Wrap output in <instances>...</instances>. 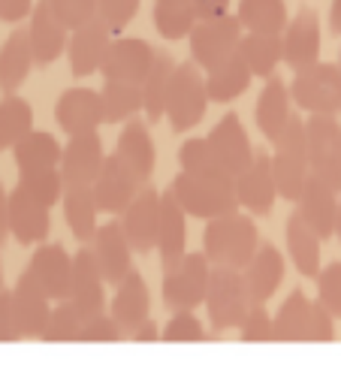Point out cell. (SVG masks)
I'll use <instances>...</instances> for the list:
<instances>
[{"label":"cell","mask_w":341,"mask_h":365,"mask_svg":"<svg viewBox=\"0 0 341 365\" xmlns=\"http://www.w3.org/2000/svg\"><path fill=\"white\" fill-rule=\"evenodd\" d=\"M212 263L203 251H190L178 266L163 272V305L178 314V311H196L205 305V293H208V281H212Z\"/></svg>","instance_id":"cell-5"},{"label":"cell","mask_w":341,"mask_h":365,"mask_svg":"<svg viewBox=\"0 0 341 365\" xmlns=\"http://www.w3.org/2000/svg\"><path fill=\"white\" fill-rule=\"evenodd\" d=\"M281 46H284V63L293 73L314 67L320 58V16H317V9H311V6L299 9L281 34Z\"/></svg>","instance_id":"cell-14"},{"label":"cell","mask_w":341,"mask_h":365,"mask_svg":"<svg viewBox=\"0 0 341 365\" xmlns=\"http://www.w3.org/2000/svg\"><path fill=\"white\" fill-rule=\"evenodd\" d=\"M235 200H239V208L251 215H269L275 208V200L281 197L272 175V154L257 151L254 163L235 178Z\"/></svg>","instance_id":"cell-22"},{"label":"cell","mask_w":341,"mask_h":365,"mask_svg":"<svg viewBox=\"0 0 341 365\" xmlns=\"http://www.w3.org/2000/svg\"><path fill=\"white\" fill-rule=\"evenodd\" d=\"M112 43H115V34L100 19L88 21L85 28L73 31L70 43H67V61H70L73 76L85 79V76L97 73L103 67V61H106Z\"/></svg>","instance_id":"cell-23"},{"label":"cell","mask_w":341,"mask_h":365,"mask_svg":"<svg viewBox=\"0 0 341 365\" xmlns=\"http://www.w3.org/2000/svg\"><path fill=\"white\" fill-rule=\"evenodd\" d=\"M208 91H205V73L193 61H185L175 67L173 85L166 94V118L175 133H188L205 118L208 109Z\"/></svg>","instance_id":"cell-3"},{"label":"cell","mask_w":341,"mask_h":365,"mask_svg":"<svg viewBox=\"0 0 341 365\" xmlns=\"http://www.w3.org/2000/svg\"><path fill=\"white\" fill-rule=\"evenodd\" d=\"M51 232V208L31 197L21 185L9 190V236L21 245H43Z\"/></svg>","instance_id":"cell-19"},{"label":"cell","mask_w":341,"mask_h":365,"mask_svg":"<svg viewBox=\"0 0 341 365\" xmlns=\"http://www.w3.org/2000/svg\"><path fill=\"white\" fill-rule=\"evenodd\" d=\"M193 9H196V19H218V16H227L230 9V0H193Z\"/></svg>","instance_id":"cell-55"},{"label":"cell","mask_w":341,"mask_h":365,"mask_svg":"<svg viewBox=\"0 0 341 365\" xmlns=\"http://www.w3.org/2000/svg\"><path fill=\"white\" fill-rule=\"evenodd\" d=\"M157 58V48L151 43L139 40V36H115L106 61H103V79L106 82H136L142 85Z\"/></svg>","instance_id":"cell-12"},{"label":"cell","mask_w":341,"mask_h":365,"mask_svg":"<svg viewBox=\"0 0 341 365\" xmlns=\"http://www.w3.org/2000/svg\"><path fill=\"white\" fill-rule=\"evenodd\" d=\"M136 9H139V0H97V19L115 36H121V31L133 21Z\"/></svg>","instance_id":"cell-50"},{"label":"cell","mask_w":341,"mask_h":365,"mask_svg":"<svg viewBox=\"0 0 341 365\" xmlns=\"http://www.w3.org/2000/svg\"><path fill=\"white\" fill-rule=\"evenodd\" d=\"M338 166H341V151H338Z\"/></svg>","instance_id":"cell-63"},{"label":"cell","mask_w":341,"mask_h":365,"mask_svg":"<svg viewBox=\"0 0 341 365\" xmlns=\"http://www.w3.org/2000/svg\"><path fill=\"white\" fill-rule=\"evenodd\" d=\"M0 290H4V263H0Z\"/></svg>","instance_id":"cell-60"},{"label":"cell","mask_w":341,"mask_h":365,"mask_svg":"<svg viewBox=\"0 0 341 365\" xmlns=\"http://www.w3.org/2000/svg\"><path fill=\"white\" fill-rule=\"evenodd\" d=\"M28 36H31L36 67H51L61 55H67L70 31L61 24L55 9L49 6V0H36V6L31 12V24H28Z\"/></svg>","instance_id":"cell-21"},{"label":"cell","mask_w":341,"mask_h":365,"mask_svg":"<svg viewBox=\"0 0 341 365\" xmlns=\"http://www.w3.org/2000/svg\"><path fill=\"white\" fill-rule=\"evenodd\" d=\"M124 329L112 320V314H97V317H85V326L78 332V341H88V344H103V341H121Z\"/></svg>","instance_id":"cell-51"},{"label":"cell","mask_w":341,"mask_h":365,"mask_svg":"<svg viewBox=\"0 0 341 365\" xmlns=\"http://www.w3.org/2000/svg\"><path fill=\"white\" fill-rule=\"evenodd\" d=\"M157 254L163 272L178 266L188 251V215L173 197V190H161V230H157Z\"/></svg>","instance_id":"cell-24"},{"label":"cell","mask_w":341,"mask_h":365,"mask_svg":"<svg viewBox=\"0 0 341 365\" xmlns=\"http://www.w3.org/2000/svg\"><path fill=\"white\" fill-rule=\"evenodd\" d=\"M260 245L263 242H260L257 224L242 212H230L224 217L208 220L203 232V254L215 269L245 272Z\"/></svg>","instance_id":"cell-1"},{"label":"cell","mask_w":341,"mask_h":365,"mask_svg":"<svg viewBox=\"0 0 341 365\" xmlns=\"http://www.w3.org/2000/svg\"><path fill=\"white\" fill-rule=\"evenodd\" d=\"M239 55L245 58L248 70L254 73V79H272L278 63H284V46L281 36L275 34H245Z\"/></svg>","instance_id":"cell-37"},{"label":"cell","mask_w":341,"mask_h":365,"mask_svg":"<svg viewBox=\"0 0 341 365\" xmlns=\"http://www.w3.org/2000/svg\"><path fill=\"white\" fill-rule=\"evenodd\" d=\"M12 158H16L19 173H36V169H61L63 145L46 133V130H31L24 139L12 145Z\"/></svg>","instance_id":"cell-33"},{"label":"cell","mask_w":341,"mask_h":365,"mask_svg":"<svg viewBox=\"0 0 341 365\" xmlns=\"http://www.w3.org/2000/svg\"><path fill=\"white\" fill-rule=\"evenodd\" d=\"M317 302L330 311L335 320H341V263L323 266L317 275Z\"/></svg>","instance_id":"cell-49"},{"label":"cell","mask_w":341,"mask_h":365,"mask_svg":"<svg viewBox=\"0 0 341 365\" xmlns=\"http://www.w3.org/2000/svg\"><path fill=\"white\" fill-rule=\"evenodd\" d=\"M63 220H67V227L73 232V239L76 242H82V245H91L97 236V200H94V190L91 187H67L63 190Z\"/></svg>","instance_id":"cell-34"},{"label":"cell","mask_w":341,"mask_h":365,"mask_svg":"<svg viewBox=\"0 0 341 365\" xmlns=\"http://www.w3.org/2000/svg\"><path fill=\"white\" fill-rule=\"evenodd\" d=\"M242 341H275L272 332V314L266 311V305H251V311L245 314L242 326H239Z\"/></svg>","instance_id":"cell-52"},{"label":"cell","mask_w":341,"mask_h":365,"mask_svg":"<svg viewBox=\"0 0 341 365\" xmlns=\"http://www.w3.org/2000/svg\"><path fill=\"white\" fill-rule=\"evenodd\" d=\"M12 302H16V314H19V326H21V335L24 338H43L49 317H51V308L55 302L46 296V290L34 281V275L28 269L19 275L16 287H12Z\"/></svg>","instance_id":"cell-26"},{"label":"cell","mask_w":341,"mask_h":365,"mask_svg":"<svg viewBox=\"0 0 341 365\" xmlns=\"http://www.w3.org/2000/svg\"><path fill=\"white\" fill-rule=\"evenodd\" d=\"M284 269H287L284 254H281L272 242H266V245L257 247L254 259H251V263H248V269L242 272L245 284H248V293H251V302L266 305L269 299L278 293V287H281V281H284Z\"/></svg>","instance_id":"cell-28"},{"label":"cell","mask_w":341,"mask_h":365,"mask_svg":"<svg viewBox=\"0 0 341 365\" xmlns=\"http://www.w3.org/2000/svg\"><path fill=\"white\" fill-rule=\"evenodd\" d=\"M91 251L97 257V266L103 272L109 287H118L130 272H133V247H130L121 220H109V224H100L94 242H91Z\"/></svg>","instance_id":"cell-20"},{"label":"cell","mask_w":341,"mask_h":365,"mask_svg":"<svg viewBox=\"0 0 341 365\" xmlns=\"http://www.w3.org/2000/svg\"><path fill=\"white\" fill-rule=\"evenodd\" d=\"M275 341H332L335 317L317 299H308L302 290H293L272 314Z\"/></svg>","instance_id":"cell-2"},{"label":"cell","mask_w":341,"mask_h":365,"mask_svg":"<svg viewBox=\"0 0 341 365\" xmlns=\"http://www.w3.org/2000/svg\"><path fill=\"white\" fill-rule=\"evenodd\" d=\"M335 236L341 242V197H338V220H335Z\"/></svg>","instance_id":"cell-59"},{"label":"cell","mask_w":341,"mask_h":365,"mask_svg":"<svg viewBox=\"0 0 341 365\" xmlns=\"http://www.w3.org/2000/svg\"><path fill=\"white\" fill-rule=\"evenodd\" d=\"M146 187V181H142L133 169H130L118 154H106V163H103L97 181L91 185L94 190V200H97V208L100 212H106L112 217L124 215L127 205L139 197V190Z\"/></svg>","instance_id":"cell-10"},{"label":"cell","mask_w":341,"mask_h":365,"mask_svg":"<svg viewBox=\"0 0 341 365\" xmlns=\"http://www.w3.org/2000/svg\"><path fill=\"white\" fill-rule=\"evenodd\" d=\"M251 82H254V73L248 70L242 55H233L230 61L205 70V91L212 103H230L235 97H242L251 88Z\"/></svg>","instance_id":"cell-35"},{"label":"cell","mask_w":341,"mask_h":365,"mask_svg":"<svg viewBox=\"0 0 341 365\" xmlns=\"http://www.w3.org/2000/svg\"><path fill=\"white\" fill-rule=\"evenodd\" d=\"M109 314H112V320L124 329L127 338L133 335L146 320H151V317H148V314H151L148 284H146V278H142L136 269L115 287V293H112V299H109Z\"/></svg>","instance_id":"cell-25"},{"label":"cell","mask_w":341,"mask_h":365,"mask_svg":"<svg viewBox=\"0 0 341 365\" xmlns=\"http://www.w3.org/2000/svg\"><path fill=\"white\" fill-rule=\"evenodd\" d=\"M338 70H341V51H338Z\"/></svg>","instance_id":"cell-61"},{"label":"cell","mask_w":341,"mask_h":365,"mask_svg":"<svg viewBox=\"0 0 341 365\" xmlns=\"http://www.w3.org/2000/svg\"><path fill=\"white\" fill-rule=\"evenodd\" d=\"M130 338H133V341H139V344H146V341H157V338H161V329L154 326V320H146V323H142L139 329H136L133 335H130Z\"/></svg>","instance_id":"cell-57"},{"label":"cell","mask_w":341,"mask_h":365,"mask_svg":"<svg viewBox=\"0 0 341 365\" xmlns=\"http://www.w3.org/2000/svg\"><path fill=\"white\" fill-rule=\"evenodd\" d=\"M55 121L67 136L97 133L103 118V100L94 88H67L55 103Z\"/></svg>","instance_id":"cell-15"},{"label":"cell","mask_w":341,"mask_h":365,"mask_svg":"<svg viewBox=\"0 0 341 365\" xmlns=\"http://www.w3.org/2000/svg\"><path fill=\"white\" fill-rule=\"evenodd\" d=\"M251 305L254 302H251V293H248L242 272L212 269V281H208V293H205V311H208L212 332L239 329Z\"/></svg>","instance_id":"cell-6"},{"label":"cell","mask_w":341,"mask_h":365,"mask_svg":"<svg viewBox=\"0 0 341 365\" xmlns=\"http://www.w3.org/2000/svg\"><path fill=\"white\" fill-rule=\"evenodd\" d=\"M272 175H275V187H278V197L287 202H299L302 190L311 178V169L308 160H299V158H287V154H275L272 151Z\"/></svg>","instance_id":"cell-42"},{"label":"cell","mask_w":341,"mask_h":365,"mask_svg":"<svg viewBox=\"0 0 341 365\" xmlns=\"http://www.w3.org/2000/svg\"><path fill=\"white\" fill-rule=\"evenodd\" d=\"M290 97L308 115H341V70L338 63L317 61L314 67L293 73Z\"/></svg>","instance_id":"cell-7"},{"label":"cell","mask_w":341,"mask_h":365,"mask_svg":"<svg viewBox=\"0 0 341 365\" xmlns=\"http://www.w3.org/2000/svg\"><path fill=\"white\" fill-rule=\"evenodd\" d=\"M121 230L133 247V254H151L157 251V230H161V190L146 185L139 197L127 205L121 215Z\"/></svg>","instance_id":"cell-13"},{"label":"cell","mask_w":341,"mask_h":365,"mask_svg":"<svg viewBox=\"0 0 341 365\" xmlns=\"http://www.w3.org/2000/svg\"><path fill=\"white\" fill-rule=\"evenodd\" d=\"M85 326V314L78 311L70 299L67 302H58L51 308V317H49V326L39 341H51V344H61V341H78V332Z\"/></svg>","instance_id":"cell-44"},{"label":"cell","mask_w":341,"mask_h":365,"mask_svg":"<svg viewBox=\"0 0 341 365\" xmlns=\"http://www.w3.org/2000/svg\"><path fill=\"white\" fill-rule=\"evenodd\" d=\"M49 6L67 31H78L97 19V0H49Z\"/></svg>","instance_id":"cell-48"},{"label":"cell","mask_w":341,"mask_h":365,"mask_svg":"<svg viewBox=\"0 0 341 365\" xmlns=\"http://www.w3.org/2000/svg\"><path fill=\"white\" fill-rule=\"evenodd\" d=\"M34 0H0V21L6 24H19L24 19H31L34 12Z\"/></svg>","instance_id":"cell-54"},{"label":"cell","mask_w":341,"mask_h":365,"mask_svg":"<svg viewBox=\"0 0 341 365\" xmlns=\"http://www.w3.org/2000/svg\"><path fill=\"white\" fill-rule=\"evenodd\" d=\"M31 67H34L31 36L28 28H19L0 46V91H4V97L19 94V88L28 82Z\"/></svg>","instance_id":"cell-30"},{"label":"cell","mask_w":341,"mask_h":365,"mask_svg":"<svg viewBox=\"0 0 341 365\" xmlns=\"http://www.w3.org/2000/svg\"><path fill=\"white\" fill-rule=\"evenodd\" d=\"M31 130H34V109L28 100H21L19 94L0 100V139H4L6 148H12Z\"/></svg>","instance_id":"cell-43"},{"label":"cell","mask_w":341,"mask_h":365,"mask_svg":"<svg viewBox=\"0 0 341 365\" xmlns=\"http://www.w3.org/2000/svg\"><path fill=\"white\" fill-rule=\"evenodd\" d=\"M106 278L97 266V257L91 245L78 247L73 254V287H70V302L82 311L85 317H97L109 311V296H106Z\"/></svg>","instance_id":"cell-11"},{"label":"cell","mask_w":341,"mask_h":365,"mask_svg":"<svg viewBox=\"0 0 341 365\" xmlns=\"http://www.w3.org/2000/svg\"><path fill=\"white\" fill-rule=\"evenodd\" d=\"M196 9L193 0H154V28L169 43H178L190 36L196 28Z\"/></svg>","instance_id":"cell-40"},{"label":"cell","mask_w":341,"mask_h":365,"mask_svg":"<svg viewBox=\"0 0 341 365\" xmlns=\"http://www.w3.org/2000/svg\"><path fill=\"white\" fill-rule=\"evenodd\" d=\"M175 67L178 63H173L166 51H157L146 82H142V109H146L148 121H161L166 115V94H169V85H173Z\"/></svg>","instance_id":"cell-39"},{"label":"cell","mask_w":341,"mask_h":365,"mask_svg":"<svg viewBox=\"0 0 341 365\" xmlns=\"http://www.w3.org/2000/svg\"><path fill=\"white\" fill-rule=\"evenodd\" d=\"M284 239H287V251H290V263L296 266V272L302 278L317 281V275H320V242L323 239L305 224L296 208L287 215Z\"/></svg>","instance_id":"cell-31"},{"label":"cell","mask_w":341,"mask_h":365,"mask_svg":"<svg viewBox=\"0 0 341 365\" xmlns=\"http://www.w3.org/2000/svg\"><path fill=\"white\" fill-rule=\"evenodd\" d=\"M19 185L36 197L43 205H58L63 200V190H67V181H63L61 169H36V173H21Z\"/></svg>","instance_id":"cell-45"},{"label":"cell","mask_w":341,"mask_h":365,"mask_svg":"<svg viewBox=\"0 0 341 365\" xmlns=\"http://www.w3.org/2000/svg\"><path fill=\"white\" fill-rule=\"evenodd\" d=\"M6 236H9V193L0 185V245L6 242Z\"/></svg>","instance_id":"cell-56"},{"label":"cell","mask_w":341,"mask_h":365,"mask_svg":"<svg viewBox=\"0 0 341 365\" xmlns=\"http://www.w3.org/2000/svg\"><path fill=\"white\" fill-rule=\"evenodd\" d=\"M178 163H181V173H188V175L212 178V181H230V185H235V178L224 169V163L218 160V154H215L212 145H208L205 136H193V139L181 142Z\"/></svg>","instance_id":"cell-38"},{"label":"cell","mask_w":341,"mask_h":365,"mask_svg":"<svg viewBox=\"0 0 341 365\" xmlns=\"http://www.w3.org/2000/svg\"><path fill=\"white\" fill-rule=\"evenodd\" d=\"M290 88L284 85V79L272 76L266 79L263 91L257 97V106H254V121H257V130L263 133L266 142H275L281 136V130L287 127V121L293 118V109H290Z\"/></svg>","instance_id":"cell-29"},{"label":"cell","mask_w":341,"mask_h":365,"mask_svg":"<svg viewBox=\"0 0 341 365\" xmlns=\"http://www.w3.org/2000/svg\"><path fill=\"white\" fill-rule=\"evenodd\" d=\"M235 19L248 34H275L281 36L290 24L284 0H239Z\"/></svg>","instance_id":"cell-36"},{"label":"cell","mask_w":341,"mask_h":365,"mask_svg":"<svg viewBox=\"0 0 341 365\" xmlns=\"http://www.w3.org/2000/svg\"><path fill=\"white\" fill-rule=\"evenodd\" d=\"M330 31L335 36H341V0H332L330 4Z\"/></svg>","instance_id":"cell-58"},{"label":"cell","mask_w":341,"mask_h":365,"mask_svg":"<svg viewBox=\"0 0 341 365\" xmlns=\"http://www.w3.org/2000/svg\"><path fill=\"white\" fill-rule=\"evenodd\" d=\"M296 212L302 215L305 224L317 232L320 239L335 236V220H338V190L326 185L323 178L311 175L302 190V197L296 202Z\"/></svg>","instance_id":"cell-27"},{"label":"cell","mask_w":341,"mask_h":365,"mask_svg":"<svg viewBox=\"0 0 341 365\" xmlns=\"http://www.w3.org/2000/svg\"><path fill=\"white\" fill-rule=\"evenodd\" d=\"M190 43V61L203 73L218 67V63L230 61L233 55H239L242 48V24L235 16H218V19H203L196 21V28L188 36Z\"/></svg>","instance_id":"cell-8"},{"label":"cell","mask_w":341,"mask_h":365,"mask_svg":"<svg viewBox=\"0 0 341 365\" xmlns=\"http://www.w3.org/2000/svg\"><path fill=\"white\" fill-rule=\"evenodd\" d=\"M173 197L185 208L188 217L200 220H215L230 212H239V200H235V185L230 181H212V178H196L181 173L173 178Z\"/></svg>","instance_id":"cell-4"},{"label":"cell","mask_w":341,"mask_h":365,"mask_svg":"<svg viewBox=\"0 0 341 365\" xmlns=\"http://www.w3.org/2000/svg\"><path fill=\"white\" fill-rule=\"evenodd\" d=\"M21 326L12 302V290H0V341H21Z\"/></svg>","instance_id":"cell-53"},{"label":"cell","mask_w":341,"mask_h":365,"mask_svg":"<svg viewBox=\"0 0 341 365\" xmlns=\"http://www.w3.org/2000/svg\"><path fill=\"white\" fill-rule=\"evenodd\" d=\"M100 100H103V118H106V124L133 121L136 112L142 109V85H136V82H103Z\"/></svg>","instance_id":"cell-41"},{"label":"cell","mask_w":341,"mask_h":365,"mask_svg":"<svg viewBox=\"0 0 341 365\" xmlns=\"http://www.w3.org/2000/svg\"><path fill=\"white\" fill-rule=\"evenodd\" d=\"M208 332L203 320L196 317V311H178L166 320V326L161 329V338L163 341H203Z\"/></svg>","instance_id":"cell-47"},{"label":"cell","mask_w":341,"mask_h":365,"mask_svg":"<svg viewBox=\"0 0 341 365\" xmlns=\"http://www.w3.org/2000/svg\"><path fill=\"white\" fill-rule=\"evenodd\" d=\"M115 154L148 185V178L154 173V163H157V148H154V139H151L146 124L136 121V118L127 121V127L121 130V136H118Z\"/></svg>","instance_id":"cell-32"},{"label":"cell","mask_w":341,"mask_h":365,"mask_svg":"<svg viewBox=\"0 0 341 365\" xmlns=\"http://www.w3.org/2000/svg\"><path fill=\"white\" fill-rule=\"evenodd\" d=\"M4 148H6V145H4V139H0V151H4Z\"/></svg>","instance_id":"cell-62"},{"label":"cell","mask_w":341,"mask_h":365,"mask_svg":"<svg viewBox=\"0 0 341 365\" xmlns=\"http://www.w3.org/2000/svg\"><path fill=\"white\" fill-rule=\"evenodd\" d=\"M275 154H287V158H299L308 160V133H305V118L293 112V118L287 121V127L281 130V136L272 142Z\"/></svg>","instance_id":"cell-46"},{"label":"cell","mask_w":341,"mask_h":365,"mask_svg":"<svg viewBox=\"0 0 341 365\" xmlns=\"http://www.w3.org/2000/svg\"><path fill=\"white\" fill-rule=\"evenodd\" d=\"M205 139H208V145L215 148L218 160L224 163V169L233 178H239L257 158V151L251 145V136H248V130L242 127V118L235 112H227L224 118L212 127V133H208Z\"/></svg>","instance_id":"cell-16"},{"label":"cell","mask_w":341,"mask_h":365,"mask_svg":"<svg viewBox=\"0 0 341 365\" xmlns=\"http://www.w3.org/2000/svg\"><path fill=\"white\" fill-rule=\"evenodd\" d=\"M103 163H106V151H103L100 133L70 136V142L63 145L61 175L67 181V187H91L97 181Z\"/></svg>","instance_id":"cell-18"},{"label":"cell","mask_w":341,"mask_h":365,"mask_svg":"<svg viewBox=\"0 0 341 365\" xmlns=\"http://www.w3.org/2000/svg\"><path fill=\"white\" fill-rule=\"evenodd\" d=\"M28 272L34 275V281L43 287L46 296L51 302H67L70 299V287H73V257L63 251L61 245H49L43 242L31 254Z\"/></svg>","instance_id":"cell-17"},{"label":"cell","mask_w":341,"mask_h":365,"mask_svg":"<svg viewBox=\"0 0 341 365\" xmlns=\"http://www.w3.org/2000/svg\"><path fill=\"white\" fill-rule=\"evenodd\" d=\"M305 133H308V169H311V175L323 178L326 185H332L341 193V166H338L341 121L335 115H308Z\"/></svg>","instance_id":"cell-9"}]
</instances>
